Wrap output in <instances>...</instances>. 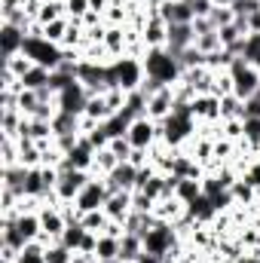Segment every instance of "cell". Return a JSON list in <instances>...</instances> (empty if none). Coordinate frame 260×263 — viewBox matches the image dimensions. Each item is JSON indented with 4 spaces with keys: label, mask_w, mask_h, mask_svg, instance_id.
<instances>
[{
    "label": "cell",
    "mask_w": 260,
    "mask_h": 263,
    "mask_svg": "<svg viewBox=\"0 0 260 263\" xmlns=\"http://www.w3.org/2000/svg\"><path fill=\"white\" fill-rule=\"evenodd\" d=\"M15 263H46V245L43 242H28L18 251V260Z\"/></svg>",
    "instance_id": "32"
},
{
    "label": "cell",
    "mask_w": 260,
    "mask_h": 263,
    "mask_svg": "<svg viewBox=\"0 0 260 263\" xmlns=\"http://www.w3.org/2000/svg\"><path fill=\"white\" fill-rule=\"evenodd\" d=\"M65 3L62 0H46L43 6H40V12H37V25H49V22H59V18H65Z\"/></svg>",
    "instance_id": "31"
},
{
    "label": "cell",
    "mask_w": 260,
    "mask_h": 263,
    "mask_svg": "<svg viewBox=\"0 0 260 263\" xmlns=\"http://www.w3.org/2000/svg\"><path fill=\"white\" fill-rule=\"evenodd\" d=\"M233 263H260V245H257V248H245V251H242Z\"/></svg>",
    "instance_id": "45"
},
{
    "label": "cell",
    "mask_w": 260,
    "mask_h": 263,
    "mask_svg": "<svg viewBox=\"0 0 260 263\" xmlns=\"http://www.w3.org/2000/svg\"><path fill=\"white\" fill-rule=\"evenodd\" d=\"M95 260H120V239L101 233L98 236V248H95Z\"/></svg>",
    "instance_id": "23"
},
{
    "label": "cell",
    "mask_w": 260,
    "mask_h": 263,
    "mask_svg": "<svg viewBox=\"0 0 260 263\" xmlns=\"http://www.w3.org/2000/svg\"><path fill=\"white\" fill-rule=\"evenodd\" d=\"M92 172H80V168H59V184L52 190V202L59 205H73V199L80 196V190L89 184Z\"/></svg>",
    "instance_id": "5"
},
{
    "label": "cell",
    "mask_w": 260,
    "mask_h": 263,
    "mask_svg": "<svg viewBox=\"0 0 260 263\" xmlns=\"http://www.w3.org/2000/svg\"><path fill=\"white\" fill-rule=\"evenodd\" d=\"M141 239H144V251L159 254V257H169V254H175L181 248V230H178V223L162 220V217H156L141 233Z\"/></svg>",
    "instance_id": "2"
},
{
    "label": "cell",
    "mask_w": 260,
    "mask_h": 263,
    "mask_svg": "<svg viewBox=\"0 0 260 263\" xmlns=\"http://www.w3.org/2000/svg\"><path fill=\"white\" fill-rule=\"evenodd\" d=\"M156 15L169 25H193L196 18L190 0H156Z\"/></svg>",
    "instance_id": "11"
},
{
    "label": "cell",
    "mask_w": 260,
    "mask_h": 263,
    "mask_svg": "<svg viewBox=\"0 0 260 263\" xmlns=\"http://www.w3.org/2000/svg\"><path fill=\"white\" fill-rule=\"evenodd\" d=\"M117 165H120V159H117V156H114V153L104 147V150H98V153H95V165H92V175H98V178H107V175H110Z\"/></svg>",
    "instance_id": "30"
},
{
    "label": "cell",
    "mask_w": 260,
    "mask_h": 263,
    "mask_svg": "<svg viewBox=\"0 0 260 263\" xmlns=\"http://www.w3.org/2000/svg\"><path fill=\"white\" fill-rule=\"evenodd\" d=\"M227 73H230V80H233V95H239L242 101L251 98L254 92H260V67L248 65L242 55L233 59V65L227 67Z\"/></svg>",
    "instance_id": "4"
},
{
    "label": "cell",
    "mask_w": 260,
    "mask_h": 263,
    "mask_svg": "<svg viewBox=\"0 0 260 263\" xmlns=\"http://www.w3.org/2000/svg\"><path fill=\"white\" fill-rule=\"evenodd\" d=\"M37 107H40V92L22 89V92H18V110H22V117H34Z\"/></svg>",
    "instance_id": "34"
},
{
    "label": "cell",
    "mask_w": 260,
    "mask_h": 263,
    "mask_svg": "<svg viewBox=\"0 0 260 263\" xmlns=\"http://www.w3.org/2000/svg\"><path fill=\"white\" fill-rule=\"evenodd\" d=\"M114 70H117V86L123 92H138L147 80V70L144 62L135 59V55H123V59H114Z\"/></svg>",
    "instance_id": "7"
},
{
    "label": "cell",
    "mask_w": 260,
    "mask_h": 263,
    "mask_svg": "<svg viewBox=\"0 0 260 263\" xmlns=\"http://www.w3.org/2000/svg\"><path fill=\"white\" fill-rule=\"evenodd\" d=\"M245 25H248V34H260V9L254 12V15L245 18Z\"/></svg>",
    "instance_id": "47"
},
{
    "label": "cell",
    "mask_w": 260,
    "mask_h": 263,
    "mask_svg": "<svg viewBox=\"0 0 260 263\" xmlns=\"http://www.w3.org/2000/svg\"><path fill=\"white\" fill-rule=\"evenodd\" d=\"M245 117V101L239 95H224L220 98V120H242Z\"/></svg>",
    "instance_id": "25"
},
{
    "label": "cell",
    "mask_w": 260,
    "mask_h": 263,
    "mask_svg": "<svg viewBox=\"0 0 260 263\" xmlns=\"http://www.w3.org/2000/svg\"><path fill=\"white\" fill-rule=\"evenodd\" d=\"M190 110L199 123H220V98L214 92H205V95H193L190 101Z\"/></svg>",
    "instance_id": "13"
},
{
    "label": "cell",
    "mask_w": 260,
    "mask_h": 263,
    "mask_svg": "<svg viewBox=\"0 0 260 263\" xmlns=\"http://www.w3.org/2000/svg\"><path fill=\"white\" fill-rule=\"evenodd\" d=\"M86 227L80 223V220H67V227H65V233H62V245L65 248H70V251H80V245H83V239H86Z\"/></svg>",
    "instance_id": "22"
},
{
    "label": "cell",
    "mask_w": 260,
    "mask_h": 263,
    "mask_svg": "<svg viewBox=\"0 0 260 263\" xmlns=\"http://www.w3.org/2000/svg\"><path fill=\"white\" fill-rule=\"evenodd\" d=\"M83 117H89L92 123H107L114 117V110L107 107V98L104 95H89V104H86V114Z\"/></svg>",
    "instance_id": "20"
},
{
    "label": "cell",
    "mask_w": 260,
    "mask_h": 263,
    "mask_svg": "<svg viewBox=\"0 0 260 263\" xmlns=\"http://www.w3.org/2000/svg\"><path fill=\"white\" fill-rule=\"evenodd\" d=\"M80 223L89 230V233H104L107 230V223H110V217L104 214V208H95V211H86V214H80Z\"/></svg>",
    "instance_id": "28"
},
{
    "label": "cell",
    "mask_w": 260,
    "mask_h": 263,
    "mask_svg": "<svg viewBox=\"0 0 260 263\" xmlns=\"http://www.w3.org/2000/svg\"><path fill=\"white\" fill-rule=\"evenodd\" d=\"M83 138H86L95 150H104V147L110 144V135H107V129H104V123H101V126H95V129H89Z\"/></svg>",
    "instance_id": "40"
},
{
    "label": "cell",
    "mask_w": 260,
    "mask_h": 263,
    "mask_svg": "<svg viewBox=\"0 0 260 263\" xmlns=\"http://www.w3.org/2000/svg\"><path fill=\"white\" fill-rule=\"evenodd\" d=\"M49 77H52V70H46V67L34 65L25 77H22V89H34V92H43V89H49Z\"/></svg>",
    "instance_id": "21"
},
{
    "label": "cell",
    "mask_w": 260,
    "mask_h": 263,
    "mask_svg": "<svg viewBox=\"0 0 260 263\" xmlns=\"http://www.w3.org/2000/svg\"><path fill=\"white\" fill-rule=\"evenodd\" d=\"M67 28H70V18H59V22H49V25H43V37L46 40H52V43H65V37H67Z\"/></svg>",
    "instance_id": "33"
},
{
    "label": "cell",
    "mask_w": 260,
    "mask_h": 263,
    "mask_svg": "<svg viewBox=\"0 0 260 263\" xmlns=\"http://www.w3.org/2000/svg\"><path fill=\"white\" fill-rule=\"evenodd\" d=\"M175 101H178V95H175V86H162L159 92L147 95V117H150L153 123H162L165 117H172V110H175Z\"/></svg>",
    "instance_id": "12"
},
{
    "label": "cell",
    "mask_w": 260,
    "mask_h": 263,
    "mask_svg": "<svg viewBox=\"0 0 260 263\" xmlns=\"http://www.w3.org/2000/svg\"><path fill=\"white\" fill-rule=\"evenodd\" d=\"M31 67H34V62H31V59H28L25 52H18V55H12V59H3V70L15 73L18 80H22V77H25V73H28Z\"/></svg>",
    "instance_id": "35"
},
{
    "label": "cell",
    "mask_w": 260,
    "mask_h": 263,
    "mask_svg": "<svg viewBox=\"0 0 260 263\" xmlns=\"http://www.w3.org/2000/svg\"><path fill=\"white\" fill-rule=\"evenodd\" d=\"M0 6H6V9H12V6H25V0H0Z\"/></svg>",
    "instance_id": "50"
},
{
    "label": "cell",
    "mask_w": 260,
    "mask_h": 263,
    "mask_svg": "<svg viewBox=\"0 0 260 263\" xmlns=\"http://www.w3.org/2000/svg\"><path fill=\"white\" fill-rule=\"evenodd\" d=\"M52 132H55V135H80V117L59 110V114L52 117Z\"/></svg>",
    "instance_id": "29"
},
{
    "label": "cell",
    "mask_w": 260,
    "mask_h": 263,
    "mask_svg": "<svg viewBox=\"0 0 260 263\" xmlns=\"http://www.w3.org/2000/svg\"><path fill=\"white\" fill-rule=\"evenodd\" d=\"M65 12L67 18H83L92 9H89V0H65Z\"/></svg>",
    "instance_id": "43"
},
{
    "label": "cell",
    "mask_w": 260,
    "mask_h": 263,
    "mask_svg": "<svg viewBox=\"0 0 260 263\" xmlns=\"http://www.w3.org/2000/svg\"><path fill=\"white\" fill-rule=\"evenodd\" d=\"M132 211H135V208H132V193L129 190H117V193H110L107 202H104V214H107L110 220H117V223H126Z\"/></svg>",
    "instance_id": "16"
},
{
    "label": "cell",
    "mask_w": 260,
    "mask_h": 263,
    "mask_svg": "<svg viewBox=\"0 0 260 263\" xmlns=\"http://www.w3.org/2000/svg\"><path fill=\"white\" fill-rule=\"evenodd\" d=\"M141 40H144L147 49H159V46H165V40H169V22H162L156 12H150L147 22H144V28H141Z\"/></svg>",
    "instance_id": "14"
},
{
    "label": "cell",
    "mask_w": 260,
    "mask_h": 263,
    "mask_svg": "<svg viewBox=\"0 0 260 263\" xmlns=\"http://www.w3.org/2000/svg\"><path fill=\"white\" fill-rule=\"evenodd\" d=\"M239 175H242L254 190H257V196H260V156L248 159V162H245V172H239Z\"/></svg>",
    "instance_id": "41"
},
{
    "label": "cell",
    "mask_w": 260,
    "mask_h": 263,
    "mask_svg": "<svg viewBox=\"0 0 260 263\" xmlns=\"http://www.w3.org/2000/svg\"><path fill=\"white\" fill-rule=\"evenodd\" d=\"M25 31L22 28H15V25H3L0 22V55L3 59H12V55H18L22 52V46H25Z\"/></svg>",
    "instance_id": "17"
},
{
    "label": "cell",
    "mask_w": 260,
    "mask_h": 263,
    "mask_svg": "<svg viewBox=\"0 0 260 263\" xmlns=\"http://www.w3.org/2000/svg\"><path fill=\"white\" fill-rule=\"evenodd\" d=\"M126 138L132 141L135 150H153V147L159 144V123H153L147 114H144V117H135L129 123Z\"/></svg>",
    "instance_id": "8"
},
{
    "label": "cell",
    "mask_w": 260,
    "mask_h": 263,
    "mask_svg": "<svg viewBox=\"0 0 260 263\" xmlns=\"http://www.w3.org/2000/svg\"><path fill=\"white\" fill-rule=\"evenodd\" d=\"M208 18H211V25H214V28H227V25H233V22H236V12H233V6H214Z\"/></svg>",
    "instance_id": "39"
},
{
    "label": "cell",
    "mask_w": 260,
    "mask_h": 263,
    "mask_svg": "<svg viewBox=\"0 0 260 263\" xmlns=\"http://www.w3.org/2000/svg\"><path fill=\"white\" fill-rule=\"evenodd\" d=\"M120 263H138V260H120Z\"/></svg>",
    "instance_id": "52"
},
{
    "label": "cell",
    "mask_w": 260,
    "mask_h": 263,
    "mask_svg": "<svg viewBox=\"0 0 260 263\" xmlns=\"http://www.w3.org/2000/svg\"><path fill=\"white\" fill-rule=\"evenodd\" d=\"M55 104H59V110H65V114L83 117V114H86V104H89V92H86V86H83L80 80H73L70 86H65V89L55 95Z\"/></svg>",
    "instance_id": "10"
},
{
    "label": "cell",
    "mask_w": 260,
    "mask_h": 263,
    "mask_svg": "<svg viewBox=\"0 0 260 263\" xmlns=\"http://www.w3.org/2000/svg\"><path fill=\"white\" fill-rule=\"evenodd\" d=\"M138 263H162V257L159 254H150V251H141L138 254Z\"/></svg>",
    "instance_id": "48"
},
{
    "label": "cell",
    "mask_w": 260,
    "mask_h": 263,
    "mask_svg": "<svg viewBox=\"0 0 260 263\" xmlns=\"http://www.w3.org/2000/svg\"><path fill=\"white\" fill-rule=\"evenodd\" d=\"M199 196H202V178H178V184H175V199L178 202L190 205Z\"/></svg>",
    "instance_id": "19"
},
{
    "label": "cell",
    "mask_w": 260,
    "mask_h": 263,
    "mask_svg": "<svg viewBox=\"0 0 260 263\" xmlns=\"http://www.w3.org/2000/svg\"><path fill=\"white\" fill-rule=\"evenodd\" d=\"M141 251H144L141 233H126V236L120 239V260H138Z\"/></svg>",
    "instance_id": "24"
},
{
    "label": "cell",
    "mask_w": 260,
    "mask_h": 263,
    "mask_svg": "<svg viewBox=\"0 0 260 263\" xmlns=\"http://www.w3.org/2000/svg\"><path fill=\"white\" fill-rule=\"evenodd\" d=\"M193 46L199 49V52H202V55H214V52H220V49H224L217 28H214V31H205V34H196Z\"/></svg>",
    "instance_id": "26"
},
{
    "label": "cell",
    "mask_w": 260,
    "mask_h": 263,
    "mask_svg": "<svg viewBox=\"0 0 260 263\" xmlns=\"http://www.w3.org/2000/svg\"><path fill=\"white\" fill-rule=\"evenodd\" d=\"M37 214H40V227H43V236H40V242H43V245H52V242H59V239H62V233H65V227H67L65 208H62L59 202H43Z\"/></svg>",
    "instance_id": "6"
},
{
    "label": "cell",
    "mask_w": 260,
    "mask_h": 263,
    "mask_svg": "<svg viewBox=\"0 0 260 263\" xmlns=\"http://www.w3.org/2000/svg\"><path fill=\"white\" fill-rule=\"evenodd\" d=\"M107 150L120 159V162H129V156H132V141L126 138V135H120V138H110V144H107Z\"/></svg>",
    "instance_id": "37"
},
{
    "label": "cell",
    "mask_w": 260,
    "mask_h": 263,
    "mask_svg": "<svg viewBox=\"0 0 260 263\" xmlns=\"http://www.w3.org/2000/svg\"><path fill=\"white\" fill-rule=\"evenodd\" d=\"M107 196H110V190H107V181H104V178H98V175H92V178H89V184L80 190V196L73 199V208H77L80 214H86V211H95V208H104Z\"/></svg>",
    "instance_id": "9"
},
{
    "label": "cell",
    "mask_w": 260,
    "mask_h": 263,
    "mask_svg": "<svg viewBox=\"0 0 260 263\" xmlns=\"http://www.w3.org/2000/svg\"><path fill=\"white\" fill-rule=\"evenodd\" d=\"M104 181H107V190H110V193H117V190L135 193V187H138V168H135L132 162H120Z\"/></svg>",
    "instance_id": "15"
},
{
    "label": "cell",
    "mask_w": 260,
    "mask_h": 263,
    "mask_svg": "<svg viewBox=\"0 0 260 263\" xmlns=\"http://www.w3.org/2000/svg\"><path fill=\"white\" fill-rule=\"evenodd\" d=\"M141 62H144V70H147V80H156L159 86H175V83H181L184 67H181V62H178V55L169 52L165 46L147 49Z\"/></svg>",
    "instance_id": "1"
},
{
    "label": "cell",
    "mask_w": 260,
    "mask_h": 263,
    "mask_svg": "<svg viewBox=\"0 0 260 263\" xmlns=\"http://www.w3.org/2000/svg\"><path fill=\"white\" fill-rule=\"evenodd\" d=\"M73 263H95V257H89V254H80V251H73Z\"/></svg>",
    "instance_id": "49"
},
{
    "label": "cell",
    "mask_w": 260,
    "mask_h": 263,
    "mask_svg": "<svg viewBox=\"0 0 260 263\" xmlns=\"http://www.w3.org/2000/svg\"><path fill=\"white\" fill-rule=\"evenodd\" d=\"M46 263H73V251L65 248L62 242L46 245Z\"/></svg>",
    "instance_id": "38"
},
{
    "label": "cell",
    "mask_w": 260,
    "mask_h": 263,
    "mask_svg": "<svg viewBox=\"0 0 260 263\" xmlns=\"http://www.w3.org/2000/svg\"><path fill=\"white\" fill-rule=\"evenodd\" d=\"M233 199H236V205H245V208H248V205H257V202H260L257 190H254V187H251L242 175H239V181L233 184Z\"/></svg>",
    "instance_id": "27"
},
{
    "label": "cell",
    "mask_w": 260,
    "mask_h": 263,
    "mask_svg": "<svg viewBox=\"0 0 260 263\" xmlns=\"http://www.w3.org/2000/svg\"><path fill=\"white\" fill-rule=\"evenodd\" d=\"M242 59H245L248 65L260 67V34H248V37H245V43H242Z\"/></svg>",
    "instance_id": "36"
},
{
    "label": "cell",
    "mask_w": 260,
    "mask_h": 263,
    "mask_svg": "<svg viewBox=\"0 0 260 263\" xmlns=\"http://www.w3.org/2000/svg\"><path fill=\"white\" fill-rule=\"evenodd\" d=\"M257 9H260V0H236V3H233L236 18H248V15H254Z\"/></svg>",
    "instance_id": "42"
},
{
    "label": "cell",
    "mask_w": 260,
    "mask_h": 263,
    "mask_svg": "<svg viewBox=\"0 0 260 263\" xmlns=\"http://www.w3.org/2000/svg\"><path fill=\"white\" fill-rule=\"evenodd\" d=\"M245 117H260V92L245 98Z\"/></svg>",
    "instance_id": "44"
},
{
    "label": "cell",
    "mask_w": 260,
    "mask_h": 263,
    "mask_svg": "<svg viewBox=\"0 0 260 263\" xmlns=\"http://www.w3.org/2000/svg\"><path fill=\"white\" fill-rule=\"evenodd\" d=\"M110 3H114V0H89V9H92V12H98V15H104Z\"/></svg>",
    "instance_id": "46"
},
{
    "label": "cell",
    "mask_w": 260,
    "mask_h": 263,
    "mask_svg": "<svg viewBox=\"0 0 260 263\" xmlns=\"http://www.w3.org/2000/svg\"><path fill=\"white\" fill-rule=\"evenodd\" d=\"M196 40V31L193 25H169V40H165V49L181 55L184 49H190Z\"/></svg>",
    "instance_id": "18"
},
{
    "label": "cell",
    "mask_w": 260,
    "mask_h": 263,
    "mask_svg": "<svg viewBox=\"0 0 260 263\" xmlns=\"http://www.w3.org/2000/svg\"><path fill=\"white\" fill-rule=\"evenodd\" d=\"M211 3H214V6H233L236 0H211Z\"/></svg>",
    "instance_id": "51"
},
{
    "label": "cell",
    "mask_w": 260,
    "mask_h": 263,
    "mask_svg": "<svg viewBox=\"0 0 260 263\" xmlns=\"http://www.w3.org/2000/svg\"><path fill=\"white\" fill-rule=\"evenodd\" d=\"M22 52H25L34 65L46 67V70H59L62 62H65V49H62L59 43H52V40L40 37V34H28V37H25Z\"/></svg>",
    "instance_id": "3"
}]
</instances>
